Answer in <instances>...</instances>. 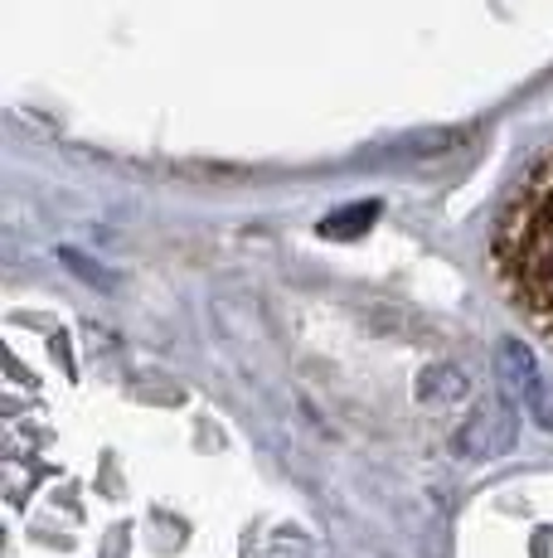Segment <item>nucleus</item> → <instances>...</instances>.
<instances>
[{"mask_svg": "<svg viewBox=\"0 0 553 558\" xmlns=\"http://www.w3.org/2000/svg\"><path fill=\"white\" fill-rule=\"evenodd\" d=\"M462 389H466V379L462 374H452V369H432V374H422V399H432V403H446V399H462Z\"/></svg>", "mask_w": 553, "mask_h": 558, "instance_id": "obj_4", "label": "nucleus"}, {"mask_svg": "<svg viewBox=\"0 0 553 558\" xmlns=\"http://www.w3.org/2000/svg\"><path fill=\"white\" fill-rule=\"evenodd\" d=\"M509 442H515V413H509V403H486L481 413L456 433V452L471 457V461L500 457Z\"/></svg>", "mask_w": 553, "mask_h": 558, "instance_id": "obj_3", "label": "nucleus"}, {"mask_svg": "<svg viewBox=\"0 0 553 558\" xmlns=\"http://www.w3.org/2000/svg\"><path fill=\"white\" fill-rule=\"evenodd\" d=\"M495 267L525 320L553 340V151L509 199L495 233Z\"/></svg>", "mask_w": 553, "mask_h": 558, "instance_id": "obj_1", "label": "nucleus"}, {"mask_svg": "<svg viewBox=\"0 0 553 558\" xmlns=\"http://www.w3.org/2000/svg\"><path fill=\"white\" fill-rule=\"evenodd\" d=\"M500 374H505V389L529 408V417L553 433V379H544L534 350L519 345V340H505L500 345Z\"/></svg>", "mask_w": 553, "mask_h": 558, "instance_id": "obj_2", "label": "nucleus"}]
</instances>
